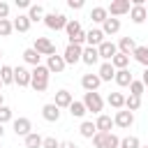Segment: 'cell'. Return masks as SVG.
I'll list each match as a JSON object with an SVG mask.
<instances>
[{"instance_id": "1", "label": "cell", "mask_w": 148, "mask_h": 148, "mask_svg": "<svg viewBox=\"0 0 148 148\" xmlns=\"http://www.w3.org/2000/svg\"><path fill=\"white\" fill-rule=\"evenodd\" d=\"M49 76H51V72L46 69V65L32 67V69H30V88H32L35 92H44V90L49 88Z\"/></svg>"}, {"instance_id": "2", "label": "cell", "mask_w": 148, "mask_h": 148, "mask_svg": "<svg viewBox=\"0 0 148 148\" xmlns=\"http://www.w3.org/2000/svg\"><path fill=\"white\" fill-rule=\"evenodd\" d=\"M81 102H83L86 111H92L95 116H99V113H102V109H104V99H102V95H99V92H86Z\"/></svg>"}, {"instance_id": "3", "label": "cell", "mask_w": 148, "mask_h": 148, "mask_svg": "<svg viewBox=\"0 0 148 148\" xmlns=\"http://www.w3.org/2000/svg\"><path fill=\"white\" fill-rule=\"evenodd\" d=\"M67 16L65 14H60V12H51V14H44V25L49 28V30H65V25H67Z\"/></svg>"}, {"instance_id": "4", "label": "cell", "mask_w": 148, "mask_h": 148, "mask_svg": "<svg viewBox=\"0 0 148 148\" xmlns=\"http://www.w3.org/2000/svg\"><path fill=\"white\" fill-rule=\"evenodd\" d=\"M130 9H132V2H130V0H113V2L106 7L109 16H113V18H118V16H123V14H130Z\"/></svg>"}, {"instance_id": "5", "label": "cell", "mask_w": 148, "mask_h": 148, "mask_svg": "<svg viewBox=\"0 0 148 148\" xmlns=\"http://www.w3.org/2000/svg\"><path fill=\"white\" fill-rule=\"evenodd\" d=\"M32 49H35L39 56H46V58L56 53V44H53L51 39H46V37H37L35 44H32Z\"/></svg>"}, {"instance_id": "6", "label": "cell", "mask_w": 148, "mask_h": 148, "mask_svg": "<svg viewBox=\"0 0 148 148\" xmlns=\"http://www.w3.org/2000/svg\"><path fill=\"white\" fill-rule=\"evenodd\" d=\"M81 53H83V46L67 44V49H65V53H62L65 65H76V62H81Z\"/></svg>"}, {"instance_id": "7", "label": "cell", "mask_w": 148, "mask_h": 148, "mask_svg": "<svg viewBox=\"0 0 148 148\" xmlns=\"http://www.w3.org/2000/svg\"><path fill=\"white\" fill-rule=\"evenodd\" d=\"M113 125H118L120 130H130V127L134 125V113H130L127 109L116 111V116H113Z\"/></svg>"}, {"instance_id": "8", "label": "cell", "mask_w": 148, "mask_h": 148, "mask_svg": "<svg viewBox=\"0 0 148 148\" xmlns=\"http://www.w3.org/2000/svg\"><path fill=\"white\" fill-rule=\"evenodd\" d=\"M97 53H99V58H102L104 62H111V58L118 53V46H116L111 39H104V42L97 46Z\"/></svg>"}, {"instance_id": "9", "label": "cell", "mask_w": 148, "mask_h": 148, "mask_svg": "<svg viewBox=\"0 0 148 148\" xmlns=\"http://www.w3.org/2000/svg\"><path fill=\"white\" fill-rule=\"evenodd\" d=\"M12 127H14V134H16V136H23V139L32 132L30 118H14V120H12Z\"/></svg>"}, {"instance_id": "10", "label": "cell", "mask_w": 148, "mask_h": 148, "mask_svg": "<svg viewBox=\"0 0 148 148\" xmlns=\"http://www.w3.org/2000/svg\"><path fill=\"white\" fill-rule=\"evenodd\" d=\"M65 60H62V56H58V53H53V56H49L46 58V69L51 72V74H62L65 72Z\"/></svg>"}, {"instance_id": "11", "label": "cell", "mask_w": 148, "mask_h": 148, "mask_svg": "<svg viewBox=\"0 0 148 148\" xmlns=\"http://www.w3.org/2000/svg\"><path fill=\"white\" fill-rule=\"evenodd\" d=\"M14 83H16L18 88L30 86V69H28V67H23V65L14 67Z\"/></svg>"}, {"instance_id": "12", "label": "cell", "mask_w": 148, "mask_h": 148, "mask_svg": "<svg viewBox=\"0 0 148 148\" xmlns=\"http://www.w3.org/2000/svg\"><path fill=\"white\" fill-rule=\"evenodd\" d=\"M130 18H132V23L141 25V23L148 18V7H146V5H132V9H130Z\"/></svg>"}, {"instance_id": "13", "label": "cell", "mask_w": 148, "mask_h": 148, "mask_svg": "<svg viewBox=\"0 0 148 148\" xmlns=\"http://www.w3.org/2000/svg\"><path fill=\"white\" fill-rule=\"evenodd\" d=\"M81 86H83L86 92H97V88L102 86V81H99L97 74H83L81 76Z\"/></svg>"}, {"instance_id": "14", "label": "cell", "mask_w": 148, "mask_h": 148, "mask_svg": "<svg viewBox=\"0 0 148 148\" xmlns=\"http://www.w3.org/2000/svg\"><path fill=\"white\" fill-rule=\"evenodd\" d=\"M42 118L46 120V123H58L60 120V109L51 102V104H44L42 106Z\"/></svg>"}, {"instance_id": "15", "label": "cell", "mask_w": 148, "mask_h": 148, "mask_svg": "<svg viewBox=\"0 0 148 148\" xmlns=\"http://www.w3.org/2000/svg\"><path fill=\"white\" fill-rule=\"evenodd\" d=\"M102 42H104V32H102L99 28H90V30L86 32V46H95V49H97Z\"/></svg>"}, {"instance_id": "16", "label": "cell", "mask_w": 148, "mask_h": 148, "mask_svg": "<svg viewBox=\"0 0 148 148\" xmlns=\"http://www.w3.org/2000/svg\"><path fill=\"white\" fill-rule=\"evenodd\" d=\"M81 62H86V65H97L99 62V53H97V49L95 46H83V53H81Z\"/></svg>"}, {"instance_id": "17", "label": "cell", "mask_w": 148, "mask_h": 148, "mask_svg": "<svg viewBox=\"0 0 148 148\" xmlns=\"http://www.w3.org/2000/svg\"><path fill=\"white\" fill-rule=\"evenodd\" d=\"M74 102V97H72V92L69 90H58L56 92V99H53V104L58 106V109H69V104Z\"/></svg>"}, {"instance_id": "18", "label": "cell", "mask_w": 148, "mask_h": 148, "mask_svg": "<svg viewBox=\"0 0 148 148\" xmlns=\"http://www.w3.org/2000/svg\"><path fill=\"white\" fill-rule=\"evenodd\" d=\"M99 30L104 32V37H106V35H116V32H120V18L109 16V18L102 23V28H99Z\"/></svg>"}, {"instance_id": "19", "label": "cell", "mask_w": 148, "mask_h": 148, "mask_svg": "<svg viewBox=\"0 0 148 148\" xmlns=\"http://www.w3.org/2000/svg\"><path fill=\"white\" fill-rule=\"evenodd\" d=\"M116 46H118V53L132 56V53H134V49H136V42H134V37H120V42H118Z\"/></svg>"}, {"instance_id": "20", "label": "cell", "mask_w": 148, "mask_h": 148, "mask_svg": "<svg viewBox=\"0 0 148 148\" xmlns=\"http://www.w3.org/2000/svg\"><path fill=\"white\" fill-rule=\"evenodd\" d=\"M95 127H97V132L109 134V132H111V127H113V118H111V116H106V113H99V116H97V120H95Z\"/></svg>"}, {"instance_id": "21", "label": "cell", "mask_w": 148, "mask_h": 148, "mask_svg": "<svg viewBox=\"0 0 148 148\" xmlns=\"http://www.w3.org/2000/svg\"><path fill=\"white\" fill-rule=\"evenodd\" d=\"M113 81H116L120 88H127V86L134 81V76H132V72H130V69H116V76H113Z\"/></svg>"}, {"instance_id": "22", "label": "cell", "mask_w": 148, "mask_h": 148, "mask_svg": "<svg viewBox=\"0 0 148 148\" xmlns=\"http://www.w3.org/2000/svg\"><path fill=\"white\" fill-rule=\"evenodd\" d=\"M12 25H14V30H16V32H28L32 23H30L28 14H18V16H16L14 21H12Z\"/></svg>"}, {"instance_id": "23", "label": "cell", "mask_w": 148, "mask_h": 148, "mask_svg": "<svg viewBox=\"0 0 148 148\" xmlns=\"http://www.w3.org/2000/svg\"><path fill=\"white\" fill-rule=\"evenodd\" d=\"M97 76H99V81H113V76H116L113 65L111 62H102L99 69H97Z\"/></svg>"}, {"instance_id": "24", "label": "cell", "mask_w": 148, "mask_h": 148, "mask_svg": "<svg viewBox=\"0 0 148 148\" xmlns=\"http://www.w3.org/2000/svg\"><path fill=\"white\" fill-rule=\"evenodd\" d=\"M106 102H109V106H111V109H116V111L125 109V95H123V92H109Z\"/></svg>"}, {"instance_id": "25", "label": "cell", "mask_w": 148, "mask_h": 148, "mask_svg": "<svg viewBox=\"0 0 148 148\" xmlns=\"http://www.w3.org/2000/svg\"><path fill=\"white\" fill-rule=\"evenodd\" d=\"M106 18H109L106 7H92V9H90V21H92V23H104Z\"/></svg>"}, {"instance_id": "26", "label": "cell", "mask_w": 148, "mask_h": 148, "mask_svg": "<svg viewBox=\"0 0 148 148\" xmlns=\"http://www.w3.org/2000/svg\"><path fill=\"white\" fill-rule=\"evenodd\" d=\"M39 60H42V56H39L35 49H25V51H23V62H25V65H32V67H37V65H42Z\"/></svg>"}, {"instance_id": "27", "label": "cell", "mask_w": 148, "mask_h": 148, "mask_svg": "<svg viewBox=\"0 0 148 148\" xmlns=\"http://www.w3.org/2000/svg\"><path fill=\"white\" fill-rule=\"evenodd\" d=\"M79 132H81V136H83V139H92V136L97 134V127H95V123H92V120H83V123H81V127H79Z\"/></svg>"}, {"instance_id": "28", "label": "cell", "mask_w": 148, "mask_h": 148, "mask_svg": "<svg viewBox=\"0 0 148 148\" xmlns=\"http://www.w3.org/2000/svg\"><path fill=\"white\" fill-rule=\"evenodd\" d=\"M28 18H30V23L44 21V7H42V5H30V9H28Z\"/></svg>"}, {"instance_id": "29", "label": "cell", "mask_w": 148, "mask_h": 148, "mask_svg": "<svg viewBox=\"0 0 148 148\" xmlns=\"http://www.w3.org/2000/svg\"><path fill=\"white\" fill-rule=\"evenodd\" d=\"M111 65H113V69H127V65H130V56H125V53H116V56L111 58Z\"/></svg>"}, {"instance_id": "30", "label": "cell", "mask_w": 148, "mask_h": 148, "mask_svg": "<svg viewBox=\"0 0 148 148\" xmlns=\"http://www.w3.org/2000/svg\"><path fill=\"white\" fill-rule=\"evenodd\" d=\"M132 56H134V60H136L139 65H143V67H148V46H136Z\"/></svg>"}, {"instance_id": "31", "label": "cell", "mask_w": 148, "mask_h": 148, "mask_svg": "<svg viewBox=\"0 0 148 148\" xmlns=\"http://www.w3.org/2000/svg\"><path fill=\"white\" fill-rule=\"evenodd\" d=\"M0 81H2V86H7V83H14V67H9V65H2V67H0Z\"/></svg>"}, {"instance_id": "32", "label": "cell", "mask_w": 148, "mask_h": 148, "mask_svg": "<svg viewBox=\"0 0 148 148\" xmlns=\"http://www.w3.org/2000/svg\"><path fill=\"white\" fill-rule=\"evenodd\" d=\"M69 113H72V118H83L88 111H86V106H83V102H79V99H74L72 104H69Z\"/></svg>"}, {"instance_id": "33", "label": "cell", "mask_w": 148, "mask_h": 148, "mask_svg": "<svg viewBox=\"0 0 148 148\" xmlns=\"http://www.w3.org/2000/svg\"><path fill=\"white\" fill-rule=\"evenodd\" d=\"M81 30H83V28H81V23H79V21H74V18H69V21H67V25H65V32H67V37H69V39H72V37H76Z\"/></svg>"}, {"instance_id": "34", "label": "cell", "mask_w": 148, "mask_h": 148, "mask_svg": "<svg viewBox=\"0 0 148 148\" xmlns=\"http://www.w3.org/2000/svg\"><path fill=\"white\" fill-rule=\"evenodd\" d=\"M125 109H127L130 113H134V111H139V109H141V97H134V95H127V97H125Z\"/></svg>"}, {"instance_id": "35", "label": "cell", "mask_w": 148, "mask_h": 148, "mask_svg": "<svg viewBox=\"0 0 148 148\" xmlns=\"http://www.w3.org/2000/svg\"><path fill=\"white\" fill-rule=\"evenodd\" d=\"M42 136L37 134V132H30L28 136H25V148H42Z\"/></svg>"}, {"instance_id": "36", "label": "cell", "mask_w": 148, "mask_h": 148, "mask_svg": "<svg viewBox=\"0 0 148 148\" xmlns=\"http://www.w3.org/2000/svg\"><path fill=\"white\" fill-rule=\"evenodd\" d=\"M127 88H130V95H134V97H141V95L146 92V86H143L141 81H136V79H134V81H132Z\"/></svg>"}, {"instance_id": "37", "label": "cell", "mask_w": 148, "mask_h": 148, "mask_svg": "<svg viewBox=\"0 0 148 148\" xmlns=\"http://www.w3.org/2000/svg\"><path fill=\"white\" fill-rule=\"evenodd\" d=\"M118 148H141V141L136 139V136H125V139H120V146Z\"/></svg>"}, {"instance_id": "38", "label": "cell", "mask_w": 148, "mask_h": 148, "mask_svg": "<svg viewBox=\"0 0 148 148\" xmlns=\"http://www.w3.org/2000/svg\"><path fill=\"white\" fill-rule=\"evenodd\" d=\"M12 32H14L12 21H9V18H2V21H0V37H9Z\"/></svg>"}, {"instance_id": "39", "label": "cell", "mask_w": 148, "mask_h": 148, "mask_svg": "<svg viewBox=\"0 0 148 148\" xmlns=\"http://www.w3.org/2000/svg\"><path fill=\"white\" fill-rule=\"evenodd\" d=\"M9 120H14L12 109H9V106H0V125H5V123H9Z\"/></svg>"}, {"instance_id": "40", "label": "cell", "mask_w": 148, "mask_h": 148, "mask_svg": "<svg viewBox=\"0 0 148 148\" xmlns=\"http://www.w3.org/2000/svg\"><path fill=\"white\" fill-rule=\"evenodd\" d=\"M92 146H95V148H104V146H106V134H104V132H97V134L92 136Z\"/></svg>"}, {"instance_id": "41", "label": "cell", "mask_w": 148, "mask_h": 148, "mask_svg": "<svg viewBox=\"0 0 148 148\" xmlns=\"http://www.w3.org/2000/svg\"><path fill=\"white\" fill-rule=\"evenodd\" d=\"M118 146H120V139H118L113 132H109V134H106V146H104V148H118Z\"/></svg>"}, {"instance_id": "42", "label": "cell", "mask_w": 148, "mask_h": 148, "mask_svg": "<svg viewBox=\"0 0 148 148\" xmlns=\"http://www.w3.org/2000/svg\"><path fill=\"white\" fill-rule=\"evenodd\" d=\"M60 146V141L56 139V136H46L44 141H42V148H58Z\"/></svg>"}, {"instance_id": "43", "label": "cell", "mask_w": 148, "mask_h": 148, "mask_svg": "<svg viewBox=\"0 0 148 148\" xmlns=\"http://www.w3.org/2000/svg\"><path fill=\"white\" fill-rule=\"evenodd\" d=\"M2 18H9V5L0 0V21H2Z\"/></svg>"}, {"instance_id": "44", "label": "cell", "mask_w": 148, "mask_h": 148, "mask_svg": "<svg viewBox=\"0 0 148 148\" xmlns=\"http://www.w3.org/2000/svg\"><path fill=\"white\" fill-rule=\"evenodd\" d=\"M69 9H83V0H67Z\"/></svg>"}, {"instance_id": "45", "label": "cell", "mask_w": 148, "mask_h": 148, "mask_svg": "<svg viewBox=\"0 0 148 148\" xmlns=\"http://www.w3.org/2000/svg\"><path fill=\"white\" fill-rule=\"evenodd\" d=\"M16 7L18 9H30V0H16Z\"/></svg>"}, {"instance_id": "46", "label": "cell", "mask_w": 148, "mask_h": 148, "mask_svg": "<svg viewBox=\"0 0 148 148\" xmlns=\"http://www.w3.org/2000/svg\"><path fill=\"white\" fill-rule=\"evenodd\" d=\"M58 148H79V146H76L74 141H60V146H58Z\"/></svg>"}, {"instance_id": "47", "label": "cell", "mask_w": 148, "mask_h": 148, "mask_svg": "<svg viewBox=\"0 0 148 148\" xmlns=\"http://www.w3.org/2000/svg\"><path fill=\"white\" fill-rule=\"evenodd\" d=\"M141 83L148 88V67H146V69H143V74H141Z\"/></svg>"}, {"instance_id": "48", "label": "cell", "mask_w": 148, "mask_h": 148, "mask_svg": "<svg viewBox=\"0 0 148 148\" xmlns=\"http://www.w3.org/2000/svg\"><path fill=\"white\" fill-rule=\"evenodd\" d=\"M0 106H5V97H2V92H0Z\"/></svg>"}, {"instance_id": "49", "label": "cell", "mask_w": 148, "mask_h": 148, "mask_svg": "<svg viewBox=\"0 0 148 148\" xmlns=\"http://www.w3.org/2000/svg\"><path fill=\"white\" fill-rule=\"evenodd\" d=\"M2 134H5V125H0V139H2Z\"/></svg>"}, {"instance_id": "50", "label": "cell", "mask_w": 148, "mask_h": 148, "mask_svg": "<svg viewBox=\"0 0 148 148\" xmlns=\"http://www.w3.org/2000/svg\"><path fill=\"white\" fill-rule=\"evenodd\" d=\"M141 148H148V146H141Z\"/></svg>"}, {"instance_id": "51", "label": "cell", "mask_w": 148, "mask_h": 148, "mask_svg": "<svg viewBox=\"0 0 148 148\" xmlns=\"http://www.w3.org/2000/svg\"><path fill=\"white\" fill-rule=\"evenodd\" d=\"M0 58H2V51H0Z\"/></svg>"}, {"instance_id": "52", "label": "cell", "mask_w": 148, "mask_h": 148, "mask_svg": "<svg viewBox=\"0 0 148 148\" xmlns=\"http://www.w3.org/2000/svg\"><path fill=\"white\" fill-rule=\"evenodd\" d=\"M0 88H2V81H0Z\"/></svg>"}, {"instance_id": "53", "label": "cell", "mask_w": 148, "mask_h": 148, "mask_svg": "<svg viewBox=\"0 0 148 148\" xmlns=\"http://www.w3.org/2000/svg\"><path fill=\"white\" fill-rule=\"evenodd\" d=\"M146 146H148V143H146Z\"/></svg>"}]
</instances>
